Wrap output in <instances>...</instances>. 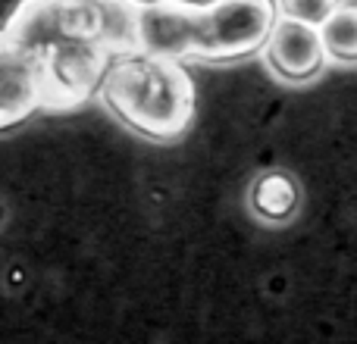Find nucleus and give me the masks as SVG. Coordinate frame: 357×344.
Instances as JSON below:
<instances>
[{
  "instance_id": "f257e3e1",
  "label": "nucleus",
  "mask_w": 357,
  "mask_h": 344,
  "mask_svg": "<svg viewBox=\"0 0 357 344\" xmlns=\"http://www.w3.org/2000/svg\"><path fill=\"white\" fill-rule=\"evenodd\" d=\"M31 56L41 113H73L98 97L116 56L142 50V0H19L3 22Z\"/></svg>"
},
{
  "instance_id": "f03ea898",
  "label": "nucleus",
  "mask_w": 357,
  "mask_h": 344,
  "mask_svg": "<svg viewBox=\"0 0 357 344\" xmlns=\"http://www.w3.org/2000/svg\"><path fill=\"white\" fill-rule=\"evenodd\" d=\"M98 100L132 135L151 144H176L195 123L197 88L182 60L138 50L110 63Z\"/></svg>"
},
{
  "instance_id": "7ed1b4c3",
  "label": "nucleus",
  "mask_w": 357,
  "mask_h": 344,
  "mask_svg": "<svg viewBox=\"0 0 357 344\" xmlns=\"http://www.w3.org/2000/svg\"><path fill=\"white\" fill-rule=\"evenodd\" d=\"M279 19L276 0H207L197 3L188 63L235 66L264 50Z\"/></svg>"
},
{
  "instance_id": "20e7f679",
  "label": "nucleus",
  "mask_w": 357,
  "mask_h": 344,
  "mask_svg": "<svg viewBox=\"0 0 357 344\" xmlns=\"http://www.w3.org/2000/svg\"><path fill=\"white\" fill-rule=\"evenodd\" d=\"M260 54H264V63L273 79L291 88L317 81L329 66L320 29L310 22H301V19H289V16L276 19V25H273Z\"/></svg>"
},
{
  "instance_id": "39448f33",
  "label": "nucleus",
  "mask_w": 357,
  "mask_h": 344,
  "mask_svg": "<svg viewBox=\"0 0 357 344\" xmlns=\"http://www.w3.org/2000/svg\"><path fill=\"white\" fill-rule=\"evenodd\" d=\"M41 113V81L31 56L0 29V135L22 129Z\"/></svg>"
},
{
  "instance_id": "423d86ee",
  "label": "nucleus",
  "mask_w": 357,
  "mask_h": 344,
  "mask_svg": "<svg viewBox=\"0 0 357 344\" xmlns=\"http://www.w3.org/2000/svg\"><path fill=\"white\" fill-rule=\"evenodd\" d=\"M195 13L191 0H142V50L188 63Z\"/></svg>"
},
{
  "instance_id": "0eeeda50",
  "label": "nucleus",
  "mask_w": 357,
  "mask_h": 344,
  "mask_svg": "<svg viewBox=\"0 0 357 344\" xmlns=\"http://www.w3.org/2000/svg\"><path fill=\"white\" fill-rule=\"evenodd\" d=\"M245 207L260 226H270V228L291 226L304 207V188L291 169L266 166L248 185Z\"/></svg>"
},
{
  "instance_id": "6e6552de",
  "label": "nucleus",
  "mask_w": 357,
  "mask_h": 344,
  "mask_svg": "<svg viewBox=\"0 0 357 344\" xmlns=\"http://www.w3.org/2000/svg\"><path fill=\"white\" fill-rule=\"evenodd\" d=\"M320 38L329 63L357 69V0H342L320 22Z\"/></svg>"
},
{
  "instance_id": "1a4fd4ad",
  "label": "nucleus",
  "mask_w": 357,
  "mask_h": 344,
  "mask_svg": "<svg viewBox=\"0 0 357 344\" xmlns=\"http://www.w3.org/2000/svg\"><path fill=\"white\" fill-rule=\"evenodd\" d=\"M339 3H342V0H276L279 16L301 19V22L317 25V29H320V22H323V19H326Z\"/></svg>"
}]
</instances>
